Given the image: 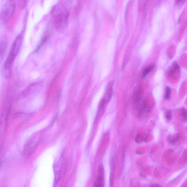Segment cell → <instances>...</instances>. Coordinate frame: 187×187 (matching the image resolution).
<instances>
[{"label": "cell", "instance_id": "obj_1", "mask_svg": "<svg viewBox=\"0 0 187 187\" xmlns=\"http://www.w3.org/2000/svg\"><path fill=\"white\" fill-rule=\"evenodd\" d=\"M51 15L53 26L56 30L61 31L65 28L69 17V11L65 6L56 4L52 9Z\"/></svg>", "mask_w": 187, "mask_h": 187}, {"label": "cell", "instance_id": "obj_2", "mask_svg": "<svg viewBox=\"0 0 187 187\" xmlns=\"http://www.w3.org/2000/svg\"><path fill=\"white\" fill-rule=\"evenodd\" d=\"M23 41V36L19 35L12 43L10 52L3 66V75L6 78L9 79L12 75V67L14 59L18 54Z\"/></svg>", "mask_w": 187, "mask_h": 187}, {"label": "cell", "instance_id": "obj_3", "mask_svg": "<svg viewBox=\"0 0 187 187\" xmlns=\"http://www.w3.org/2000/svg\"><path fill=\"white\" fill-rule=\"evenodd\" d=\"M15 0H6L1 9V20L4 23H7L13 15L16 8Z\"/></svg>", "mask_w": 187, "mask_h": 187}, {"label": "cell", "instance_id": "obj_4", "mask_svg": "<svg viewBox=\"0 0 187 187\" xmlns=\"http://www.w3.org/2000/svg\"><path fill=\"white\" fill-rule=\"evenodd\" d=\"M39 141V136H35L27 142L23 150V155L25 157H28L32 154L37 147Z\"/></svg>", "mask_w": 187, "mask_h": 187}, {"label": "cell", "instance_id": "obj_5", "mask_svg": "<svg viewBox=\"0 0 187 187\" xmlns=\"http://www.w3.org/2000/svg\"><path fill=\"white\" fill-rule=\"evenodd\" d=\"M142 90L140 87L136 88L133 95V101L134 105L137 107L140 104V101L142 97Z\"/></svg>", "mask_w": 187, "mask_h": 187}, {"label": "cell", "instance_id": "obj_6", "mask_svg": "<svg viewBox=\"0 0 187 187\" xmlns=\"http://www.w3.org/2000/svg\"><path fill=\"white\" fill-rule=\"evenodd\" d=\"M113 82L112 81L109 82L108 85L105 96L104 98L106 103L109 102L111 99L112 93H113Z\"/></svg>", "mask_w": 187, "mask_h": 187}, {"label": "cell", "instance_id": "obj_7", "mask_svg": "<svg viewBox=\"0 0 187 187\" xmlns=\"http://www.w3.org/2000/svg\"><path fill=\"white\" fill-rule=\"evenodd\" d=\"M98 178L94 184V186L96 187L104 186V169L103 166H100L98 171Z\"/></svg>", "mask_w": 187, "mask_h": 187}, {"label": "cell", "instance_id": "obj_8", "mask_svg": "<svg viewBox=\"0 0 187 187\" xmlns=\"http://www.w3.org/2000/svg\"><path fill=\"white\" fill-rule=\"evenodd\" d=\"M180 67L178 63L176 62L174 63L172 68L169 72V75L171 77H173L175 74L180 72Z\"/></svg>", "mask_w": 187, "mask_h": 187}, {"label": "cell", "instance_id": "obj_9", "mask_svg": "<svg viewBox=\"0 0 187 187\" xmlns=\"http://www.w3.org/2000/svg\"><path fill=\"white\" fill-rule=\"evenodd\" d=\"M1 47H0V53H1V60L3 57H4L5 53L6 47H7V42L6 39L3 38L2 40L1 41Z\"/></svg>", "mask_w": 187, "mask_h": 187}, {"label": "cell", "instance_id": "obj_10", "mask_svg": "<svg viewBox=\"0 0 187 187\" xmlns=\"http://www.w3.org/2000/svg\"><path fill=\"white\" fill-rule=\"evenodd\" d=\"M155 66L154 65L151 64L146 67L142 73V78H145L147 76L150 74L153 71Z\"/></svg>", "mask_w": 187, "mask_h": 187}, {"label": "cell", "instance_id": "obj_11", "mask_svg": "<svg viewBox=\"0 0 187 187\" xmlns=\"http://www.w3.org/2000/svg\"><path fill=\"white\" fill-rule=\"evenodd\" d=\"M171 94V89L170 87L167 86L166 89L165 94L164 98L166 100H168L170 97Z\"/></svg>", "mask_w": 187, "mask_h": 187}, {"label": "cell", "instance_id": "obj_12", "mask_svg": "<svg viewBox=\"0 0 187 187\" xmlns=\"http://www.w3.org/2000/svg\"><path fill=\"white\" fill-rule=\"evenodd\" d=\"M180 115V116L183 120L187 119V111L185 109H182Z\"/></svg>", "mask_w": 187, "mask_h": 187}, {"label": "cell", "instance_id": "obj_13", "mask_svg": "<svg viewBox=\"0 0 187 187\" xmlns=\"http://www.w3.org/2000/svg\"><path fill=\"white\" fill-rule=\"evenodd\" d=\"M179 137H179V136L177 135L172 138L170 139V140H169L171 143L173 144L175 143L178 140Z\"/></svg>", "mask_w": 187, "mask_h": 187}, {"label": "cell", "instance_id": "obj_14", "mask_svg": "<svg viewBox=\"0 0 187 187\" xmlns=\"http://www.w3.org/2000/svg\"><path fill=\"white\" fill-rule=\"evenodd\" d=\"M172 113L170 110L166 112L165 115V117L166 119L167 120H170L172 118Z\"/></svg>", "mask_w": 187, "mask_h": 187}, {"label": "cell", "instance_id": "obj_15", "mask_svg": "<svg viewBox=\"0 0 187 187\" xmlns=\"http://www.w3.org/2000/svg\"><path fill=\"white\" fill-rule=\"evenodd\" d=\"M183 1V0H177V3H180Z\"/></svg>", "mask_w": 187, "mask_h": 187}]
</instances>
